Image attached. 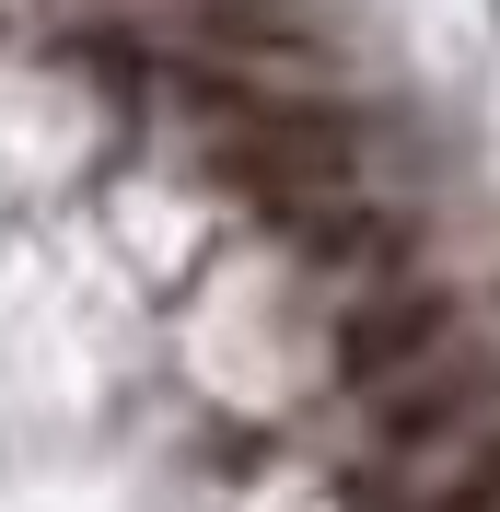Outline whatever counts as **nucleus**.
I'll return each mask as SVG.
<instances>
[{"label":"nucleus","mask_w":500,"mask_h":512,"mask_svg":"<svg viewBox=\"0 0 500 512\" xmlns=\"http://www.w3.org/2000/svg\"><path fill=\"white\" fill-rule=\"evenodd\" d=\"M210 175L245 210H268V222L303 233L314 210H338V198H361V128L338 117V105H314V94H233L210 128Z\"/></svg>","instance_id":"f257e3e1"},{"label":"nucleus","mask_w":500,"mask_h":512,"mask_svg":"<svg viewBox=\"0 0 500 512\" xmlns=\"http://www.w3.org/2000/svg\"><path fill=\"white\" fill-rule=\"evenodd\" d=\"M442 350H454V291L442 280H373L338 315V384L349 396H373V384L419 373V361H442Z\"/></svg>","instance_id":"f03ea898"},{"label":"nucleus","mask_w":500,"mask_h":512,"mask_svg":"<svg viewBox=\"0 0 500 512\" xmlns=\"http://www.w3.org/2000/svg\"><path fill=\"white\" fill-rule=\"evenodd\" d=\"M489 396H500L489 361H419V373L373 384V431H384L396 454H431V443H454V431H477Z\"/></svg>","instance_id":"7ed1b4c3"},{"label":"nucleus","mask_w":500,"mask_h":512,"mask_svg":"<svg viewBox=\"0 0 500 512\" xmlns=\"http://www.w3.org/2000/svg\"><path fill=\"white\" fill-rule=\"evenodd\" d=\"M396 245H407V222L373 210V198H338V210L303 222V256L326 268V280H373V268H396Z\"/></svg>","instance_id":"20e7f679"},{"label":"nucleus","mask_w":500,"mask_h":512,"mask_svg":"<svg viewBox=\"0 0 500 512\" xmlns=\"http://www.w3.org/2000/svg\"><path fill=\"white\" fill-rule=\"evenodd\" d=\"M419 512H500V431L454 454V466H442V489H431Z\"/></svg>","instance_id":"39448f33"}]
</instances>
